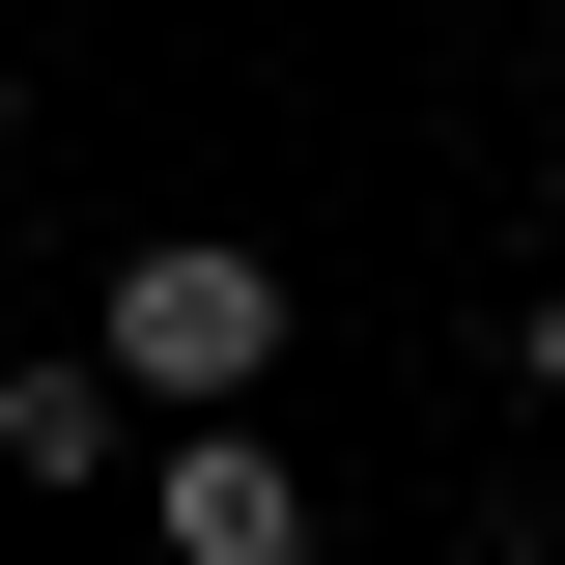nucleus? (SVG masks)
I'll list each match as a JSON object with an SVG mask.
<instances>
[{"mask_svg":"<svg viewBox=\"0 0 565 565\" xmlns=\"http://www.w3.org/2000/svg\"><path fill=\"white\" fill-rule=\"evenodd\" d=\"M85 367H114L141 424H226L282 367V255H255V226H141V255L85 282Z\"/></svg>","mask_w":565,"mask_h":565,"instance_id":"obj_1","label":"nucleus"},{"mask_svg":"<svg viewBox=\"0 0 565 565\" xmlns=\"http://www.w3.org/2000/svg\"><path fill=\"white\" fill-rule=\"evenodd\" d=\"M0 141H29V57H0Z\"/></svg>","mask_w":565,"mask_h":565,"instance_id":"obj_5","label":"nucleus"},{"mask_svg":"<svg viewBox=\"0 0 565 565\" xmlns=\"http://www.w3.org/2000/svg\"><path fill=\"white\" fill-rule=\"evenodd\" d=\"M509 367H537V396H565V282H537V311H509Z\"/></svg>","mask_w":565,"mask_h":565,"instance_id":"obj_4","label":"nucleus"},{"mask_svg":"<svg viewBox=\"0 0 565 565\" xmlns=\"http://www.w3.org/2000/svg\"><path fill=\"white\" fill-rule=\"evenodd\" d=\"M114 452H141V396H114L85 340H29V367H0V481H114Z\"/></svg>","mask_w":565,"mask_h":565,"instance_id":"obj_3","label":"nucleus"},{"mask_svg":"<svg viewBox=\"0 0 565 565\" xmlns=\"http://www.w3.org/2000/svg\"><path fill=\"white\" fill-rule=\"evenodd\" d=\"M141 537H170V565H311V452H282L255 396L170 424V452H141Z\"/></svg>","mask_w":565,"mask_h":565,"instance_id":"obj_2","label":"nucleus"}]
</instances>
